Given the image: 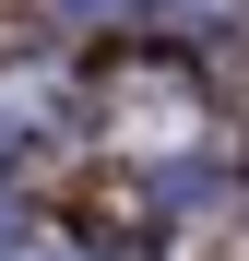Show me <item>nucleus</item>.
Returning a JSON list of instances; mask_svg holds the SVG:
<instances>
[{
    "label": "nucleus",
    "instance_id": "nucleus-2",
    "mask_svg": "<svg viewBox=\"0 0 249 261\" xmlns=\"http://www.w3.org/2000/svg\"><path fill=\"white\" fill-rule=\"evenodd\" d=\"M202 12H226V0H202Z\"/></svg>",
    "mask_w": 249,
    "mask_h": 261
},
{
    "label": "nucleus",
    "instance_id": "nucleus-1",
    "mask_svg": "<svg viewBox=\"0 0 249 261\" xmlns=\"http://www.w3.org/2000/svg\"><path fill=\"white\" fill-rule=\"evenodd\" d=\"M202 130H214V107H202V83L178 60H107V83H95L107 166H131V178H143V166H190Z\"/></svg>",
    "mask_w": 249,
    "mask_h": 261
}]
</instances>
